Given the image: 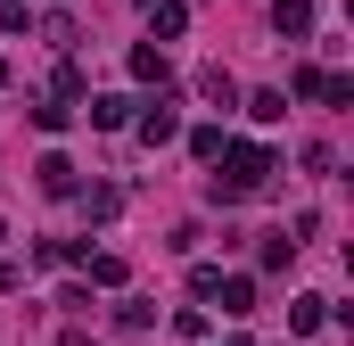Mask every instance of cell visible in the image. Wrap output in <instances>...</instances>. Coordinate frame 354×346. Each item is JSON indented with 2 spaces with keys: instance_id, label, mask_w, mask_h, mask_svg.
Wrapping results in <instances>:
<instances>
[{
  "instance_id": "cell-9",
  "label": "cell",
  "mask_w": 354,
  "mask_h": 346,
  "mask_svg": "<svg viewBox=\"0 0 354 346\" xmlns=\"http://www.w3.org/2000/svg\"><path fill=\"white\" fill-rule=\"evenodd\" d=\"M248 116H256V124H280V116H288V99H280V91H256V107H248Z\"/></svg>"
},
{
  "instance_id": "cell-1",
  "label": "cell",
  "mask_w": 354,
  "mask_h": 346,
  "mask_svg": "<svg viewBox=\"0 0 354 346\" xmlns=\"http://www.w3.org/2000/svg\"><path fill=\"white\" fill-rule=\"evenodd\" d=\"M181 132V116H174V99H157L149 116H140V140H174Z\"/></svg>"
},
{
  "instance_id": "cell-3",
  "label": "cell",
  "mask_w": 354,
  "mask_h": 346,
  "mask_svg": "<svg viewBox=\"0 0 354 346\" xmlns=\"http://www.w3.org/2000/svg\"><path fill=\"white\" fill-rule=\"evenodd\" d=\"M272 25H280V33H305V25H313V0H272Z\"/></svg>"
},
{
  "instance_id": "cell-8",
  "label": "cell",
  "mask_w": 354,
  "mask_h": 346,
  "mask_svg": "<svg viewBox=\"0 0 354 346\" xmlns=\"http://www.w3.org/2000/svg\"><path fill=\"white\" fill-rule=\"evenodd\" d=\"M189 157H206V165H214V157H223V132H214V124H198V132H189Z\"/></svg>"
},
{
  "instance_id": "cell-10",
  "label": "cell",
  "mask_w": 354,
  "mask_h": 346,
  "mask_svg": "<svg viewBox=\"0 0 354 346\" xmlns=\"http://www.w3.org/2000/svg\"><path fill=\"white\" fill-rule=\"evenodd\" d=\"M223 346H248V338H223Z\"/></svg>"
},
{
  "instance_id": "cell-2",
  "label": "cell",
  "mask_w": 354,
  "mask_h": 346,
  "mask_svg": "<svg viewBox=\"0 0 354 346\" xmlns=\"http://www.w3.org/2000/svg\"><path fill=\"white\" fill-rule=\"evenodd\" d=\"M214 297H223V313H256V280H214Z\"/></svg>"
},
{
  "instance_id": "cell-4",
  "label": "cell",
  "mask_w": 354,
  "mask_h": 346,
  "mask_svg": "<svg viewBox=\"0 0 354 346\" xmlns=\"http://www.w3.org/2000/svg\"><path fill=\"white\" fill-rule=\"evenodd\" d=\"M33 173H41V190H50V198H66V190H75V165H66V157H41Z\"/></svg>"
},
{
  "instance_id": "cell-7",
  "label": "cell",
  "mask_w": 354,
  "mask_h": 346,
  "mask_svg": "<svg viewBox=\"0 0 354 346\" xmlns=\"http://www.w3.org/2000/svg\"><path fill=\"white\" fill-rule=\"evenodd\" d=\"M91 264V280H99V289H115V280H124V256H107V248H99V256H83Z\"/></svg>"
},
{
  "instance_id": "cell-6",
  "label": "cell",
  "mask_w": 354,
  "mask_h": 346,
  "mask_svg": "<svg viewBox=\"0 0 354 346\" xmlns=\"http://www.w3.org/2000/svg\"><path fill=\"white\" fill-rule=\"evenodd\" d=\"M322 305H330V297H297V305H288V330H297V338L322 330Z\"/></svg>"
},
{
  "instance_id": "cell-5",
  "label": "cell",
  "mask_w": 354,
  "mask_h": 346,
  "mask_svg": "<svg viewBox=\"0 0 354 346\" xmlns=\"http://www.w3.org/2000/svg\"><path fill=\"white\" fill-rule=\"evenodd\" d=\"M91 124H99V132H115V124H132V99H91Z\"/></svg>"
}]
</instances>
